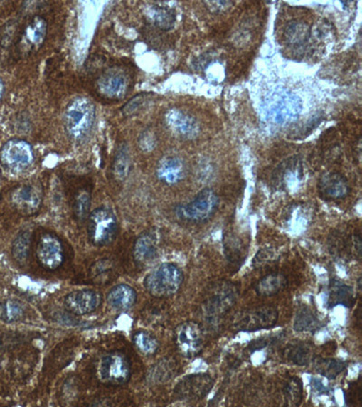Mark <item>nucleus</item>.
I'll use <instances>...</instances> for the list:
<instances>
[{"label": "nucleus", "instance_id": "f257e3e1", "mask_svg": "<svg viewBox=\"0 0 362 407\" xmlns=\"http://www.w3.org/2000/svg\"><path fill=\"white\" fill-rule=\"evenodd\" d=\"M94 102L85 97L73 100L66 107L64 125L66 133L72 141L84 142L88 138L95 122Z\"/></svg>", "mask_w": 362, "mask_h": 407}, {"label": "nucleus", "instance_id": "f03ea898", "mask_svg": "<svg viewBox=\"0 0 362 407\" xmlns=\"http://www.w3.org/2000/svg\"><path fill=\"white\" fill-rule=\"evenodd\" d=\"M240 291L234 282L215 283L201 303V313L207 322H218L237 302Z\"/></svg>", "mask_w": 362, "mask_h": 407}, {"label": "nucleus", "instance_id": "7ed1b4c3", "mask_svg": "<svg viewBox=\"0 0 362 407\" xmlns=\"http://www.w3.org/2000/svg\"><path fill=\"white\" fill-rule=\"evenodd\" d=\"M265 117L275 125H287L295 121L302 112V101L287 90H277L265 98L263 105Z\"/></svg>", "mask_w": 362, "mask_h": 407}, {"label": "nucleus", "instance_id": "20e7f679", "mask_svg": "<svg viewBox=\"0 0 362 407\" xmlns=\"http://www.w3.org/2000/svg\"><path fill=\"white\" fill-rule=\"evenodd\" d=\"M183 281V273L177 265L162 263L146 276L144 286L155 298H169L181 290Z\"/></svg>", "mask_w": 362, "mask_h": 407}, {"label": "nucleus", "instance_id": "39448f33", "mask_svg": "<svg viewBox=\"0 0 362 407\" xmlns=\"http://www.w3.org/2000/svg\"><path fill=\"white\" fill-rule=\"evenodd\" d=\"M87 221L88 238L92 245L102 248L114 243L119 226L118 220L112 210L104 206L96 208L90 213Z\"/></svg>", "mask_w": 362, "mask_h": 407}, {"label": "nucleus", "instance_id": "423d86ee", "mask_svg": "<svg viewBox=\"0 0 362 407\" xmlns=\"http://www.w3.org/2000/svg\"><path fill=\"white\" fill-rule=\"evenodd\" d=\"M219 199L214 190L202 189L192 201L176 208L178 218L194 223L208 222L218 208Z\"/></svg>", "mask_w": 362, "mask_h": 407}, {"label": "nucleus", "instance_id": "0eeeda50", "mask_svg": "<svg viewBox=\"0 0 362 407\" xmlns=\"http://www.w3.org/2000/svg\"><path fill=\"white\" fill-rule=\"evenodd\" d=\"M278 320V310L272 306L243 310L235 316L233 328L239 332H253L273 328Z\"/></svg>", "mask_w": 362, "mask_h": 407}, {"label": "nucleus", "instance_id": "6e6552de", "mask_svg": "<svg viewBox=\"0 0 362 407\" xmlns=\"http://www.w3.org/2000/svg\"><path fill=\"white\" fill-rule=\"evenodd\" d=\"M132 368L127 356L121 352H111L102 356L98 366V376L102 383L122 386L131 378Z\"/></svg>", "mask_w": 362, "mask_h": 407}, {"label": "nucleus", "instance_id": "1a4fd4ad", "mask_svg": "<svg viewBox=\"0 0 362 407\" xmlns=\"http://www.w3.org/2000/svg\"><path fill=\"white\" fill-rule=\"evenodd\" d=\"M174 340L179 352L186 358H195L203 349L205 337L201 325L196 322H186L175 329Z\"/></svg>", "mask_w": 362, "mask_h": 407}, {"label": "nucleus", "instance_id": "9d476101", "mask_svg": "<svg viewBox=\"0 0 362 407\" xmlns=\"http://www.w3.org/2000/svg\"><path fill=\"white\" fill-rule=\"evenodd\" d=\"M0 162L11 171H23L34 162V151L24 139H10L0 151Z\"/></svg>", "mask_w": 362, "mask_h": 407}, {"label": "nucleus", "instance_id": "9b49d317", "mask_svg": "<svg viewBox=\"0 0 362 407\" xmlns=\"http://www.w3.org/2000/svg\"><path fill=\"white\" fill-rule=\"evenodd\" d=\"M36 255L43 268L55 271L65 262L64 245L58 236L44 233L36 243Z\"/></svg>", "mask_w": 362, "mask_h": 407}, {"label": "nucleus", "instance_id": "f8f14e48", "mask_svg": "<svg viewBox=\"0 0 362 407\" xmlns=\"http://www.w3.org/2000/svg\"><path fill=\"white\" fill-rule=\"evenodd\" d=\"M215 380L206 373L193 374L182 379L175 389L181 400H201L213 388Z\"/></svg>", "mask_w": 362, "mask_h": 407}, {"label": "nucleus", "instance_id": "ddd939ff", "mask_svg": "<svg viewBox=\"0 0 362 407\" xmlns=\"http://www.w3.org/2000/svg\"><path fill=\"white\" fill-rule=\"evenodd\" d=\"M102 302L101 293L91 289L78 290L65 297V308L78 316L91 314L99 309Z\"/></svg>", "mask_w": 362, "mask_h": 407}, {"label": "nucleus", "instance_id": "4468645a", "mask_svg": "<svg viewBox=\"0 0 362 407\" xmlns=\"http://www.w3.org/2000/svg\"><path fill=\"white\" fill-rule=\"evenodd\" d=\"M318 191L321 198L328 201H338L350 194L348 181L339 172H328L321 176L318 182Z\"/></svg>", "mask_w": 362, "mask_h": 407}, {"label": "nucleus", "instance_id": "2eb2a0df", "mask_svg": "<svg viewBox=\"0 0 362 407\" xmlns=\"http://www.w3.org/2000/svg\"><path fill=\"white\" fill-rule=\"evenodd\" d=\"M97 89L106 99L121 100L125 97L129 89V80L125 73L110 71L99 78Z\"/></svg>", "mask_w": 362, "mask_h": 407}, {"label": "nucleus", "instance_id": "dca6fc26", "mask_svg": "<svg viewBox=\"0 0 362 407\" xmlns=\"http://www.w3.org/2000/svg\"><path fill=\"white\" fill-rule=\"evenodd\" d=\"M166 122L172 132L182 138L192 139L198 135L199 125L197 121L181 110H171L166 115Z\"/></svg>", "mask_w": 362, "mask_h": 407}, {"label": "nucleus", "instance_id": "f3484780", "mask_svg": "<svg viewBox=\"0 0 362 407\" xmlns=\"http://www.w3.org/2000/svg\"><path fill=\"white\" fill-rule=\"evenodd\" d=\"M13 199L20 212L32 216L41 208L42 190L34 184L24 185L16 190Z\"/></svg>", "mask_w": 362, "mask_h": 407}, {"label": "nucleus", "instance_id": "a211bd4d", "mask_svg": "<svg viewBox=\"0 0 362 407\" xmlns=\"http://www.w3.org/2000/svg\"><path fill=\"white\" fill-rule=\"evenodd\" d=\"M283 38L285 45L291 49H304L311 38V30L304 22L293 20L285 26Z\"/></svg>", "mask_w": 362, "mask_h": 407}, {"label": "nucleus", "instance_id": "6ab92c4d", "mask_svg": "<svg viewBox=\"0 0 362 407\" xmlns=\"http://www.w3.org/2000/svg\"><path fill=\"white\" fill-rule=\"evenodd\" d=\"M137 301V293L132 286L122 283L111 289L107 295L108 305L112 309L124 312L132 309Z\"/></svg>", "mask_w": 362, "mask_h": 407}, {"label": "nucleus", "instance_id": "aec40b11", "mask_svg": "<svg viewBox=\"0 0 362 407\" xmlns=\"http://www.w3.org/2000/svg\"><path fill=\"white\" fill-rule=\"evenodd\" d=\"M157 176L167 185L177 184L185 176V166L182 160L176 157H169L162 160L157 169Z\"/></svg>", "mask_w": 362, "mask_h": 407}, {"label": "nucleus", "instance_id": "412c9836", "mask_svg": "<svg viewBox=\"0 0 362 407\" xmlns=\"http://www.w3.org/2000/svg\"><path fill=\"white\" fill-rule=\"evenodd\" d=\"M158 241L155 235L145 233L136 240L134 248V259L139 263H147L157 256Z\"/></svg>", "mask_w": 362, "mask_h": 407}, {"label": "nucleus", "instance_id": "4be33fe9", "mask_svg": "<svg viewBox=\"0 0 362 407\" xmlns=\"http://www.w3.org/2000/svg\"><path fill=\"white\" fill-rule=\"evenodd\" d=\"M287 286V276L281 273H272L259 280L255 289L259 296L271 297L283 292Z\"/></svg>", "mask_w": 362, "mask_h": 407}, {"label": "nucleus", "instance_id": "5701e85b", "mask_svg": "<svg viewBox=\"0 0 362 407\" xmlns=\"http://www.w3.org/2000/svg\"><path fill=\"white\" fill-rule=\"evenodd\" d=\"M355 303V293L351 287L343 282H334L329 290L328 305L331 307L343 305L353 307Z\"/></svg>", "mask_w": 362, "mask_h": 407}, {"label": "nucleus", "instance_id": "b1692460", "mask_svg": "<svg viewBox=\"0 0 362 407\" xmlns=\"http://www.w3.org/2000/svg\"><path fill=\"white\" fill-rule=\"evenodd\" d=\"M321 320L316 313L307 306L299 308L295 316L294 329L298 332H314L320 328Z\"/></svg>", "mask_w": 362, "mask_h": 407}, {"label": "nucleus", "instance_id": "393cba45", "mask_svg": "<svg viewBox=\"0 0 362 407\" xmlns=\"http://www.w3.org/2000/svg\"><path fill=\"white\" fill-rule=\"evenodd\" d=\"M285 356L289 361L297 366H307L314 361L313 349L305 342H297L289 345L285 349Z\"/></svg>", "mask_w": 362, "mask_h": 407}, {"label": "nucleus", "instance_id": "a878e982", "mask_svg": "<svg viewBox=\"0 0 362 407\" xmlns=\"http://www.w3.org/2000/svg\"><path fill=\"white\" fill-rule=\"evenodd\" d=\"M314 362L315 371L328 379H335L347 368V363L335 359H316Z\"/></svg>", "mask_w": 362, "mask_h": 407}, {"label": "nucleus", "instance_id": "bb28decb", "mask_svg": "<svg viewBox=\"0 0 362 407\" xmlns=\"http://www.w3.org/2000/svg\"><path fill=\"white\" fill-rule=\"evenodd\" d=\"M26 307L21 302L9 299L0 303V319L6 323H14L24 318Z\"/></svg>", "mask_w": 362, "mask_h": 407}, {"label": "nucleus", "instance_id": "cd10ccee", "mask_svg": "<svg viewBox=\"0 0 362 407\" xmlns=\"http://www.w3.org/2000/svg\"><path fill=\"white\" fill-rule=\"evenodd\" d=\"M148 15L149 20L159 28L169 30L174 28L176 20L174 10L165 6H152Z\"/></svg>", "mask_w": 362, "mask_h": 407}, {"label": "nucleus", "instance_id": "c85d7f7f", "mask_svg": "<svg viewBox=\"0 0 362 407\" xmlns=\"http://www.w3.org/2000/svg\"><path fill=\"white\" fill-rule=\"evenodd\" d=\"M31 246V233L20 232L12 243V256L18 265H25L28 261Z\"/></svg>", "mask_w": 362, "mask_h": 407}, {"label": "nucleus", "instance_id": "c756f323", "mask_svg": "<svg viewBox=\"0 0 362 407\" xmlns=\"http://www.w3.org/2000/svg\"><path fill=\"white\" fill-rule=\"evenodd\" d=\"M132 342H134L135 348L142 354L146 356L156 354L159 348L158 339L151 333L145 332V330H139V332L134 333Z\"/></svg>", "mask_w": 362, "mask_h": 407}, {"label": "nucleus", "instance_id": "7c9ffc66", "mask_svg": "<svg viewBox=\"0 0 362 407\" xmlns=\"http://www.w3.org/2000/svg\"><path fill=\"white\" fill-rule=\"evenodd\" d=\"M131 169V159H129V151L126 145L119 146L114 159L112 171L116 179L124 181L127 178Z\"/></svg>", "mask_w": 362, "mask_h": 407}, {"label": "nucleus", "instance_id": "2f4dec72", "mask_svg": "<svg viewBox=\"0 0 362 407\" xmlns=\"http://www.w3.org/2000/svg\"><path fill=\"white\" fill-rule=\"evenodd\" d=\"M285 405L298 406L301 405L304 398L303 383L297 378L288 380L284 386Z\"/></svg>", "mask_w": 362, "mask_h": 407}, {"label": "nucleus", "instance_id": "473e14b6", "mask_svg": "<svg viewBox=\"0 0 362 407\" xmlns=\"http://www.w3.org/2000/svg\"><path fill=\"white\" fill-rule=\"evenodd\" d=\"M90 208H91V195L87 191H80L75 196L74 204H73V212L75 218L80 222L85 221L90 215Z\"/></svg>", "mask_w": 362, "mask_h": 407}, {"label": "nucleus", "instance_id": "72a5a7b5", "mask_svg": "<svg viewBox=\"0 0 362 407\" xmlns=\"http://www.w3.org/2000/svg\"><path fill=\"white\" fill-rule=\"evenodd\" d=\"M46 22L42 18H36L26 30L25 36L28 46H36L42 44L46 36Z\"/></svg>", "mask_w": 362, "mask_h": 407}, {"label": "nucleus", "instance_id": "f704fd0d", "mask_svg": "<svg viewBox=\"0 0 362 407\" xmlns=\"http://www.w3.org/2000/svg\"><path fill=\"white\" fill-rule=\"evenodd\" d=\"M225 245V255H227L228 261L231 263L232 266L240 267V263L243 262V255L242 248L239 245L238 239L230 238Z\"/></svg>", "mask_w": 362, "mask_h": 407}, {"label": "nucleus", "instance_id": "c9c22d12", "mask_svg": "<svg viewBox=\"0 0 362 407\" xmlns=\"http://www.w3.org/2000/svg\"><path fill=\"white\" fill-rule=\"evenodd\" d=\"M2 95H3V83L1 82V80H0V100H1L2 98Z\"/></svg>", "mask_w": 362, "mask_h": 407}]
</instances>
